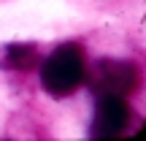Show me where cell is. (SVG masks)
Listing matches in <instances>:
<instances>
[{"label":"cell","mask_w":146,"mask_h":141,"mask_svg":"<svg viewBox=\"0 0 146 141\" xmlns=\"http://www.w3.org/2000/svg\"><path fill=\"white\" fill-rule=\"evenodd\" d=\"M87 76V60L78 43H62L57 46L41 65V84L49 95L65 98L76 92Z\"/></svg>","instance_id":"obj_1"},{"label":"cell","mask_w":146,"mask_h":141,"mask_svg":"<svg viewBox=\"0 0 146 141\" xmlns=\"http://www.w3.org/2000/svg\"><path fill=\"white\" fill-rule=\"evenodd\" d=\"M141 76L133 63L122 60H100L89 73V87L95 95H130L138 87Z\"/></svg>","instance_id":"obj_2"},{"label":"cell","mask_w":146,"mask_h":141,"mask_svg":"<svg viewBox=\"0 0 146 141\" xmlns=\"http://www.w3.org/2000/svg\"><path fill=\"white\" fill-rule=\"evenodd\" d=\"M130 125V106L122 95H100L92 117L95 138H116Z\"/></svg>","instance_id":"obj_3"},{"label":"cell","mask_w":146,"mask_h":141,"mask_svg":"<svg viewBox=\"0 0 146 141\" xmlns=\"http://www.w3.org/2000/svg\"><path fill=\"white\" fill-rule=\"evenodd\" d=\"M38 65L35 43H5L0 49V68L8 71H33Z\"/></svg>","instance_id":"obj_4"}]
</instances>
